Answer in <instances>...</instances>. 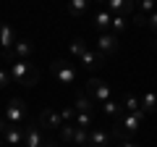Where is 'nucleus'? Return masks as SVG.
I'll return each instance as SVG.
<instances>
[{"instance_id":"f257e3e1","label":"nucleus","mask_w":157,"mask_h":147,"mask_svg":"<svg viewBox=\"0 0 157 147\" xmlns=\"http://www.w3.org/2000/svg\"><path fill=\"white\" fill-rule=\"evenodd\" d=\"M147 113L144 110H134V113H126L123 118H118L115 121V129H113V137L121 142H126L131 134H136V131L141 129V124H144Z\"/></svg>"},{"instance_id":"f03ea898","label":"nucleus","mask_w":157,"mask_h":147,"mask_svg":"<svg viewBox=\"0 0 157 147\" xmlns=\"http://www.w3.org/2000/svg\"><path fill=\"white\" fill-rule=\"evenodd\" d=\"M8 74H11L13 84H21V87H34L39 79V68L29 61H16L8 66Z\"/></svg>"},{"instance_id":"7ed1b4c3","label":"nucleus","mask_w":157,"mask_h":147,"mask_svg":"<svg viewBox=\"0 0 157 147\" xmlns=\"http://www.w3.org/2000/svg\"><path fill=\"white\" fill-rule=\"evenodd\" d=\"M3 118H6L8 124H13V126H24L26 124V102H24L21 97H13V100L8 102Z\"/></svg>"},{"instance_id":"20e7f679","label":"nucleus","mask_w":157,"mask_h":147,"mask_svg":"<svg viewBox=\"0 0 157 147\" xmlns=\"http://www.w3.org/2000/svg\"><path fill=\"white\" fill-rule=\"evenodd\" d=\"M86 95L102 105V102L110 100V84H105L102 79H86Z\"/></svg>"},{"instance_id":"39448f33","label":"nucleus","mask_w":157,"mask_h":147,"mask_svg":"<svg viewBox=\"0 0 157 147\" xmlns=\"http://www.w3.org/2000/svg\"><path fill=\"white\" fill-rule=\"evenodd\" d=\"M52 74L58 76V81L60 84H73L76 81V68L71 66V63H66V61H52Z\"/></svg>"},{"instance_id":"423d86ee","label":"nucleus","mask_w":157,"mask_h":147,"mask_svg":"<svg viewBox=\"0 0 157 147\" xmlns=\"http://www.w3.org/2000/svg\"><path fill=\"white\" fill-rule=\"evenodd\" d=\"M47 142V137H45V131H42V126H34V124H26L24 126V145L26 147H42Z\"/></svg>"},{"instance_id":"0eeeda50","label":"nucleus","mask_w":157,"mask_h":147,"mask_svg":"<svg viewBox=\"0 0 157 147\" xmlns=\"http://www.w3.org/2000/svg\"><path fill=\"white\" fill-rule=\"evenodd\" d=\"M78 63H81V68H84V71H97V68L105 66V55H102L100 50H89V47H86L84 55L78 58Z\"/></svg>"},{"instance_id":"6e6552de","label":"nucleus","mask_w":157,"mask_h":147,"mask_svg":"<svg viewBox=\"0 0 157 147\" xmlns=\"http://www.w3.org/2000/svg\"><path fill=\"white\" fill-rule=\"evenodd\" d=\"M39 126H42V129H60V126H63L60 110H55V108H45V110L39 113Z\"/></svg>"},{"instance_id":"1a4fd4ad","label":"nucleus","mask_w":157,"mask_h":147,"mask_svg":"<svg viewBox=\"0 0 157 147\" xmlns=\"http://www.w3.org/2000/svg\"><path fill=\"white\" fill-rule=\"evenodd\" d=\"M113 131H105V129H89V142L86 147H110L113 145Z\"/></svg>"},{"instance_id":"9d476101","label":"nucleus","mask_w":157,"mask_h":147,"mask_svg":"<svg viewBox=\"0 0 157 147\" xmlns=\"http://www.w3.org/2000/svg\"><path fill=\"white\" fill-rule=\"evenodd\" d=\"M97 50L102 53V55H113V53H118V37L113 32H105V34H100L97 37Z\"/></svg>"},{"instance_id":"9b49d317","label":"nucleus","mask_w":157,"mask_h":147,"mask_svg":"<svg viewBox=\"0 0 157 147\" xmlns=\"http://www.w3.org/2000/svg\"><path fill=\"white\" fill-rule=\"evenodd\" d=\"M16 42H18L16 29H13L11 24H0V50H3V53L13 50V45H16Z\"/></svg>"},{"instance_id":"f8f14e48","label":"nucleus","mask_w":157,"mask_h":147,"mask_svg":"<svg viewBox=\"0 0 157 147\" xmlns=\"http://www.w3.org/2000/svg\"><path fill=\"white\" fill-rule=\"evenodd\" d=\"M107 8L115 16H131L136 11V0H107Z\"/></svg>"},{"instance_id":"ddd939ff","label":"nucleus","mask_w":157,"mask_h":147,"mask_svg":"<svg viewBox=\"0 0 157 147\" xmlns=\"http://www.w3.org/2000/svg\"><path fill=\"white\" fill-rule=\"evenodd\" d=\"M3 139H6V145H11V147H18L24 142V126H8L6 129V134H3Z\"/></svg>"},{"instance_id":"4468645a","label":"nucleus","mask_w":157,"mask_h":147,"mask_svg":"<svg viewBox=\"0 0 157 147\" xmlns=\"http://www.w3.org/2000/svg\"><path fill=\"white\" fill-rule=\"evenodd\" d=\"M102 113L105 116H110V118H123L126 116V108H123V102H115V100H107V102H102Z\"/></svg>"},{"instance_id":"2eb2a0df","label":"nucleus","mask_w":157,"mask_h":147,"mask_svg":"<svg viewBox=\"0 0 157 147\" xmlns=\"http://www.w3.org/2000/svg\"><path fill=\"white\" fill-rule=\"evenodd\" d=\"M32 53H34V45L29 40H18L16 45H13V55H16V61H29Z\"/></svg>"},{"instance_id":"dca6fc26","label":"nucleus","mask_w":157,"mask_h":147,"mask_svg":"<svg viewBox=\"0 0 157 147\" xmlns=\"http://www.w3.org/2000/svg\"><path fill=\"white\" fill-rule=\"evenodd\" d=\"M86 11H89V0H68V13L73 18L86 16Z\"/></svg>"},{"instance_id":"f3484780","label":"nucleus","mask_w":157,"mask_h":147,"mask_svg":"<svg viewBox=\"0 0 157 147\" xmlns=\"http://www.w3.org/2000/svg\"><path fill=\"white\" fill-rule=\"evenodd\" d=\"M73 108H76V113H92V110H94V100H92L89 95H76Z\"/></svg>"},{"instance_id":"a211bd4d","label":"nucleus","mask_w":157,"mask_h":147,"mask_svg":"<svg viewBox=\"0 0 157 147\" xmlns=\"http://www.w3.org/2000/svg\"><path fill=\"white\" fill-rule=\"evenodd\" d=\"M139 100H141V110H144L147 116L157 113V95H155V92H147V95H141Z\"/></svg>"},{"instance_id":"6ab92c4d","label":"nucleus","mask_w":157,"mask_h":147,"mask_svg":"<svg viewBox=\"0 0 157 147\" xmlns=\"http://www.w3.org/2000/svg\"><path fill=\"white\" fill-rule=\"evenodd\" d=\"M110 21H113V16H110L107 11H100V13H94V26L100 29V34L110 32Z\"/></svg>"},{"instance_id":"aec40b11","label":"nucleus","mask_w":157,"mask_h":147,"mask_svg":"<svg viewBox=\"0 0 157 147\" xmlns=\"http://www.w3.org/2000/svg\"><path fill=\"white\" fill-rule=\"evenodd\" d=\"M126 29H128V16H113V21H110V32L115 34V37H121Z\"/></svg>"},{"instance_id":"412c9836","label":"nucleus","mask_w":157,"mask_h":147,"mask_svg":"<svg viewBox=\"0 0 157 147\" xmlns=\"http://www.w3.org/2000/svg\"><path fill=\"white\" fill-rule=\"evenodd\" d=\"M60 139L66 142V145H73V134H76V124H63L60 129Z\"/></svg>"},{"instance_id":"4be33fe9","label":"nucleus","mask_w":157,"mask_h":147,"mask_svg":"<svg viewBox=\"0 0 157 147\" xmlns=\"http://www.w3.org/2000/svg\"><path fill=\"white\" fill-rule=\"evenodd\" d=\"M86 142H89V129H78V126H76V134H73V145L86 147Z\"/></svg>"},{"instance_id":"5701e85b","label":"nucleus","mask_w":157,"mask_h":147,"mask_svg":"<svg viewBox=\"0 0 157 147\" xmlns=\"http://www.w3.org/2000/svg\"><path fill=\"white\" fill-rule=\"evenodd\" d=\"M84 50H86V42L81 40V37H76V40L71 42V55H76V58H81V55H84Z\"/></svg>"},{"instance_id":"b1692460","label":"nucleus","mask_w":157,"mask_h":147,"mask_svg":"<svg viewBox=\"0 0 157 147\" xmlns=\"http://www.w3.org/2000/svg\"><path fill=\"white\" fill-rule=\"evenodd\" d=\"M123 108H126V113H134V110H141V100H139V97H126V100H123Z\"/></svg>"},{"instance_id":"393cba45","label":"nucleus","mask_w":157,"mask_h":147,"mask_svg":"<svg viewBox=\"0 0 157 147\" xmlns=\"http://www.w3.org/2000/svg\"><path fill=\"white\" fill-rule=\"evenodd\" d=\"M73 124H76L78 129H89V126H92V113H76Z\"/></svg>"},{"instance_id":"a878e982","label":"nucleus","mask_w":157,"mask_h":147,"mask_svg":"<svg viewBox=\"0 0 157 147\" xmlns=\"http://www.w3.org/2000/svg\"><path fill=\"white\" fill-rule=\"evenodd\" d=\"M155 6H157V0H136V8H139L141 13H155Z\"/></svg>"},{"instance_id":"bb28decb","label":"nucleus","mask_w":157,"mask_h":147,"mask_svg":"<svg viewBox=\"0 0 157 147\" xmlns=\"http://www.w3.org/2000/svg\"><path fill=\"white\" fill-rule=\"evenodd\" d=\"M11 74H8V68H0V89H6L8 84H11Z\"/></svg>"},{"instance_id":"cd10ccee","label":"nucleus","mask_w":157,"mask_h":147,"mask_svg":"<svg viewBox=\"0 0 157 147\" xmlns=\"http://www.w3.org/2000/svg\"><path fill=\"white\" fill-rule=\"evenodd\" d=\"M63 121H68V124H73V118H76V108H63L60 110Z\"/></svg>"},{"instance_id":"c85d7f7f","label":"nucleus","mask_w":157,"mask_h":147,"mask_svg":"<svg viewBox=\"0 0 157 147\" xmlns=\"http://www.w3.org/2000/svg\"><path fill=\"white\" fill-rule=\"evenodd\" d=\"M147 18H149V16H147V13H134V24H136V26H147Z\"/></svg>"},{"instance_id":"c756f323","label":"nucleus","mask_w":157,"mask_h":147,"mask_svg":"<svg viewBox=\"0 0 157 147\" xmlns=\"http://www.w3.org/2000/svg\"><path fill=\"white\" fill-rule=\"evenodd\" d=\"M147 26H149L152 32L157 34V11H155V13H149V18H147Z\"/></svg>"},{"instance_id":"7c9ffc66","label":"nucleus","mask_w":157,"mask_h":147,"mask_svg":"<svg viewBox=\"0 0 157 147\" xmlns=\"http://www.w3.org/2000/svg\"><path fill=\"white\" fill-rule=\"evenodd\" d=\"M8 126H11V124H8V121H6V118H0V137L6 134V129H8Z\"/></svg>"},{"instance_id":"2f4dec72","label":"nucleus","mask_w":157,"mask_h":147,"mask_svg":"<svg viewBox=\"0 0 157 147\" xmlns=\"http://www.w3.org/2000/svg\"><path fill=\"white\" fill-rule=\"evenodd\" d=\"M118 147H139V145H136V142H131V139H126V142H121Z\"/></svg>"},{"instance_id":"473e14b6","label":"nucleus","mask_w":157,"mask_h":147,"mask_svg":"<svg viewBox=\"0 0 157 147\" xmlns=\"http://www.w3.org/2000/svg\"><path fill=\"white\" fill-rule=\"evenodd\" d=\"M42 147H58V142H52V139H47V142H45V145H42Z\"/></svg>"},{"instance_id":"72a5a7b5","label":"nucleus","mask_w":157,"mask_h":147,"mask_svg":"<svg viewBox=\"0 0 157 147\" xmlns=\"http://www.w3.org/2000/svg\"><path fill=\"white\" fill-rule=\"evenodd\" d=\"M0 147H6V139H3V137H0Z\"/></svg>"},{"instance_id":"f704fd0d","label":"nucleus","mask_w":157,"mask_h":147,"mask_svg":"<svg viewBox=\"0 0 157 147\" xmlns=\"http://www.w3.org/2000/svg\"><path fill=\"white\" fill-rule=\"evenodd\" d=\"M97 3H107V0H97Z\"/></svg>"},{"instance_id":"c9c22d12","label":"nucleus","mask_w":157,"mask_h":147,"mask_svg":"<svg viewBox=\"0 0 157 147\" xmlns=\"http://www.w3.org/2000/svg\"><path fill=\"white\" fill-rule=\"evenodd\" d=\"M155 47H157V42H155Z\"/></svg>"}]
</instances>
